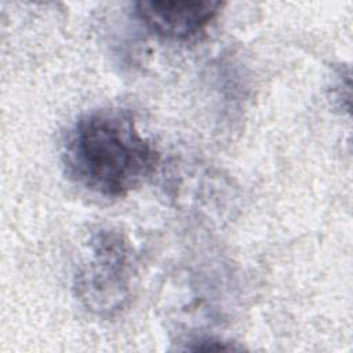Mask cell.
I'll return each instance as SVG.
<instances>
[{
	"label": "cell",
	"instance_id": "obj_2",
	"mask_svg": "<svg viewBox=\"0 0 353 353\" xmlns=\"http://www.w3.org/2000/svg\"><path fill=\"white\" fill-rule=\"evenodd\" d=\"M125 239L113 230H99L90 241V258L76 276L80 301L98 314L124 307L131 294L132 255Z\"/></svg>",
	"mask_w": 353,
	"mask_h": 353
},
{
	"label": "cell",
	"instance_id": "obj_1",
	"mask_svg": "<svg viewBox=\"0 0 353 353\" xmlns=\"http://www.w3.org/2000/svg\"><path fill=\"white\" fill-rule=\"evenodd\" d=\"M63 161L83 188L105 197H121L142 185L159 163V152L131 114L101 109L84 114L66 137Z\"/></svg>",
	"mask_w": 353,
	"mask_h": 353
},
{
	"label": "cell",
	"instance_id": "obj_3",
	"mask_svg": "<svg viewBox=\"0 0 353 353\" xmlns=\"http://www.w3.org/2000/svg\"><path fill=\"white\" fill-rule=\"evenodd\" d=\"M223 3L194 1H138L135 14L153 33L174 39H189L201 32L221 11Z\"/></svg>",
	"mask_w": 353,
	"mask_h": 353
}]
</instances>
